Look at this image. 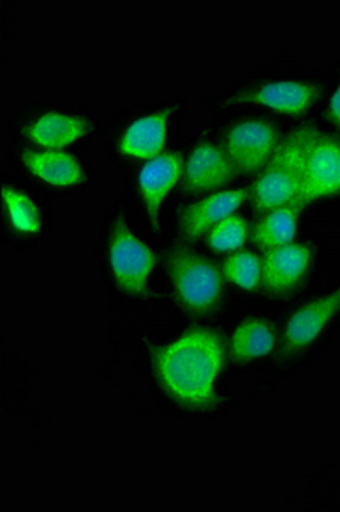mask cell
Masks as SVG:
<instances>
[{
	"label": "cell",
	"mask_w": 340,
	"mask_h": 512,
	"mask_svg": "<svg viewBox=\"0 0 340 512\" xmlns=\"http://www.w3.org/2000/svg\"><path fill=\"white\" fill-rule=\"evenodd\" d=\"M223 364V337L209 328H194L153 350L154 373L161 388L173 402L194 412L219 407L216 379Z\"/></svg>",
	"instance_id": "cell-1"
},
{
	"label": "cell",
	"mask_w": 340,
	"mask_h": 512,
	"mask_svg": "<svg viewBox=\"0 0 340 512\" xmlns=\"http://www.w3.org/2000/svg\"><path fill=\"white\" fill-rule=\"evenodd\" d=\"M315 135L317 130L301 127L291 132L277 146L264 173L258 176V180L250 188V198L258 212H270L286 205L298 207L303 188L306 152Z\"/></svg>",
	"instance_id": "cell-2"
},
{
	"label": "cell",
	"mask_w": 340,
	"mask_h": 512,
	"mask_svg": "<svg viewBox=\"0 0 340 512\" xmlns=\"http://www.w3.org/2000/svg\"><path fill=\"white\" fill-rule=\"evenodd\" d=\"M166 267L176 299L188 313L206 316L219 308L224 284L214 263L188 246L180 245L170 251Z\"/></svg>",
	"instance_id": "cell-3"
},
{
	"label": "cell",
	"mask_w": 340,
	"mask_h": 512,
	"mask_svg": "<svg viewBox=\"0 0 340 512\" xmlns=\"http://www.w3.org/2000/svg\"><path fill=\"white\" fill-rule=\"evenodd\" d=\"M108 260L112 267L113 279L122 291L132 296L149 294L147 282L156 268V255L149 246L137 238L127 226L124 216H118L113 222L110 243H108Z\"/></svg>",
	"instance_id": "cell-4"
},
{
	"label": "cell",
	"mask_w": 340,
	"mask_h": 512,
	"mask_svg": "<svg viewBox=\"0 0 340 512\" xmlns=\"http://www.w3.org/2000/svg\"><path fill=\"white\" fill-rule=\"evenodd\" d=\"M277 128L267 120H241L226 130L223 147L238 175L257 173L276 152Z\"/></svg>",
	"instance_id": "cell-5"
},
{
	"label": "cell",
	"mask_w": 340,
	"mask_h": 512,
	"mask_svg": "<svg viewBox=\"0 0 340 512\" xmlns=\"http://www.w3.org/2000/svg\"><path fill=\"white\" fill-rule=\"evenodd\" d=\"M340 192V142L318 134L306 152L303 188L298 207Z\"/></svg>",
	"instance_id": "cell-6"
},
{
	"label": "cell",
	"mask_w": 340,
	"mask_h": 512,
	"mask_svg": "<svg viewBox=\"0 0 340 512\" xmlns=\"http://www.w3.org/2000/svg\"><path fill=\"white\" fill-rule=\"evenodd\" d=\"M322 89L315 82L308 81H270L260 84L257 88L247 89L229 98V105L252 103L267 106L270 110L288 115H303L315 105L320 98Z\"/></svg>",
	"instance_id": "cell-7"
},
{
	"label": "cell",
	"mask_w": 340,
	"mask_h": 512,
	"mask_svg": "<svg viewBox=\"0 0 340 512\" xmlns=\"http://www.w3.org/2000/svg\"><path fill=\"white\" fill-rule=\"evenodd\" d=\"M235 166L223 146L202 142L195 147L183 171V190L192 195L214 192L235 180Z\"/></svg>",
	"instance_id": "cell-8"
},
{
	"label": "cell",
	"mask_w": 340,
	"mask_h": 512,
	"mask_svg": "<svg viewBox=\"0 0 340 512\" xmlns=\"http://www.w3.org/2000/svg\"><path fill=\"white\" fill-rule=\"evenodd\" d=\"M340 313V287L327 296L299 308L289 318L284 338H282L281 355L296 354L313 344L322 335L325 326Z\"/></svg>",
	"instance_id": "cell-9"
},
{
	"label": "cell",
	"mask_w": 340,
	"mask_h": 512,
	"mask_svg": "<svg viewBox=\"0 0 340 512\" xmlns=\"http://www.w3.org/2000/svg\"><path fill=\"white\" fill-rule=\"evenodd\" d=\"M311 251L308 245L279 246L274 250H267L260 258L262 262V287L269 294H288L301 284L306 272L310 268Z\"/></svg>",
	"instance_id": "cell-10"
},
{
	"label": "cell",
	"mask_w": 340,
	"mask_h": 512,
	"mask_svg": "<svg viewBox=\"0 0 340 512\" xmlns=\"http://www.w3.org/2000/svg\"><path fill=\"white\" fill-rule=\"evenodd\" d=\"M182 175L183 158L180 152H161L159 156L149 159L142 166L139 173V190L154 231H159L161 207Z\"/></svg>",
	"instance_id": "cell-11"
},
{
	"label": "cell",
	"mask_w": 340,
	"mask_h": 512,
	"mask_svg": "<svg viewBox=\"0 0 340 512\" xmlns=\"http://www.w3.org/2000/svg\"><path fill=\"white\" fill-rule=\"evenodd\" d=\"M178 105H168L163 110L137 118L125 128L118 142V149L127 158H156L163 151L168 137V123Z\"/></svg>",
	"instance_id": "cell-12"
},
{
	"label": "cell",
	"mask_w": 340,
	"mask_h": 512,
	"mask_svg": "<svg viewBox=\"0 0 340 512\" xmlns=\"http://www.w3.org/2000/svg\"><path fill=\"white\" fill-rule=\"evenodd\" d=\"M245 190H224L212 193L195 204L188 205L180 214V227L188 239H197L209 233L212 227L233 216L247 200Z\"/></svg>",
	"instance_id": "cell-13"
},
{
	"label": "cell",
	"mask_w": 340,
	"mask_h": 512,
	"mask_svg": "<svg viewBox=\"0 0 340 512\" xmlns=\"http://www.w3.org/2000/svg\"><path fill=\"white\" fill-rule=\"evenodd\" d=\"M91 130L88 118L60 113V111H47L24 128V135L45 149H62L72 146L77 140L84 139Z\"/></svg>",
	"instance_id": "cell-14"
},
{
	"label": "cell",
	"mask_w": 340,
	"mask_h": 512,
	"mask_svg": "<svg viewBox=\"0 0 340 512\" xmlns=\"http://www.w3.org/2000/svg\"><path fill=\"white\" fill-rule=\"evenodd\" d=\"M21 161L36 178L53 187H77L88 178L79 159L62 149H30L21 154Z\"/></svg>",
	"instance_id": "cell-15"
},
{
	"label": "cell",
	"mask_w": 340,
	"mask_h": 512,
	"mask_svg": "<svg viewBox=\"0 0 340 512\" xmlns=\"http://www.w3.org/2000/svg\"><path fill=\"white\" fill-rule=\"evenodd\" d=\"M299 210L296 205H286L267 212L253 227V245L265 251L291 245L298 231Z\"/></svg>",
	"instance_id": "cell-16"
},
{
	"label": "cell",
	"mask_w": 340,
	"mask_h": 512,
	"mask_svg": "<svg viewBox=\"0 0 340 512\" xmlns=\"http://www.w3.org/2000/svg\"><path fill=\"white\" fill-rule=\"evenodd\" d=\"M276 340V332L270 323L258 318H248L233 333L231 355L236 361L260 359L274 350Z\"/></svg>",
	"instance_id": "cell-17"
},
{
	"label": "cell",
	"mask_w": 340,
	"mask_h": 512,
	"mask_svg": "<svg viewBox=\"0 0 340 512\" xmlns=\"http://www.w3.org/2000/svg\"><path fill=\"white\" fill-rule=\"evenodd\" d=\"M2 202L7 210V216L12 226L19 233L36 234L42 231V214L26 193L16 187L4 185L2 187Z\"/></svg>",
	"instance_id": "cell-18"
},
{
	"label": "cell",
	"mask_w": 340,
	"mask_h": 512,
	"mask_svg": "<svg viewBox=\"0 0 340 512\" xmlns=\"http://www.w3.org/2000/svg\"><path fill=\"white\" fill-rule=\"evenodd\" d=\"M223 274L235 286L253 291L262 280V262L252 251H238L224 260Z\"/></svg>",
	"instance_id": "cell-19"
},
{
	"label": "cell",
	"mask_w": 340,
	"mask_h": 512,
	"mask_svg": "<svg viewBox=\"0 0 340 512\" xmlns=\"http://www.w3.org/2000/svg\"><path fill=\"white\" fill-rule=\"evenodd\" d=\"M248 224L240 216H229L207 233V243L214 251H233L245 245Z\"/></svg>",
	"instance_id": "cell-20"
},
{
	"label": "cell",
	"mask_w": 340,
	"mask_h": 512,
	"mask_svg": "<svg viewBox=\"0 0 340 512\" xmlns=\"http://www.w3.org/2000/svg\"><path fill=\"white\" fill-rule=\"evenodd\" d=\"M327 115H329L332 122L340 125V82L337 89H335L334 94H332V98H330L329 111H327Z\"/></svg>",
	"instance_id": "cell-21"
}]
</instances>
